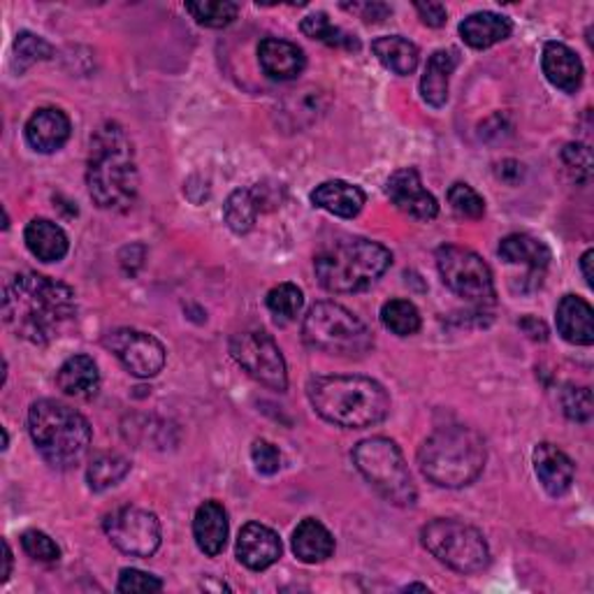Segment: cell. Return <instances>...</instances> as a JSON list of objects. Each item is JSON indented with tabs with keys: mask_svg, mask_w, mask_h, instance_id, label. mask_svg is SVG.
<instances>
[{
	"mask_svg": "<svg viewBox=\"0 0 594 594\" xmlns=\"http://www.w3.org/2000/svg\"><path fill=\"white\" fill-rule=\"evenodd\" d=\"M75 290L45 274H16L3 290V321L22 340L47 346L75 319Z\"/></svg>",
	"mask_w": 594,
	"mask_h": 594,
	"instance_id": "obj_1",
	"label": "cell"
},
{
	"mask_svg": "<svg viewBox=\"0 0 594 594\" xmlns=\"http://www.w3.org/2000/svg\"><path fill=\"white\" fill-rule=\"evenodd\" d=\"M87 184L91 201L110 212L128 209L140 186L135 151L126 130L107 122L91 137V151L87 163Z\"/></svg>",
	"mask_w": 594,
	"mask_h": 594,
	"instance_id": "obj_2",
	"label": "cell"
},
{
	"mask_svg": "<svg viewBox=\"0 0 594 594\" xmlns=\"http://www.w3.org/2000/svg\"><path fill=\"white\" fill-rule=\"evenodd\" d=\"M307 395L316 413L336 427L365 430L390 413L386 388L367 376H316Z\"/></svg>",
	"mask_w": 594,
	"mask_h": 594,
	"instance_id": "obj_3",
	"label": "cell"
},
{
	"mask_svg": "<svg viewBox=\"0 0 594 594\" xmlns=\"http://www.w3.org/2000/svg\"><path fill=\"white\" fill-rule=\"evenodd\" d=\"M488 448L481 434L465 425H448L432 432L419 448L423 477L439 488H465L481 477Z\"/></svg>",
	"mask_w": 594,
	"mask_h": 594,
	"instance_id": "obj_4",
	"label": "cell"
},
{
	"mask_svg": "<svg viewBox=\"0 0 594 594\" xmlns=\"http://www.w3.org/2000/svg\"><path fill=\"white\" fill-rule=\"evenodd\" d=\"M392 265V253L365 237H349L316 255L319 284L330 293H358L369 288Z\"/></svg>",
	"mask_w": 594,
	"mask_h": 594,
	"instance_id": "obj_5",
	"label": "cell"
},
{
	"mask_svg": "<svg viewBox=\"0 0 594 594\" xmlns=\"http://www.w3.org/2000/svg\"><path fill=\"white\" fill-rule=\"evenodd\" d=\"M28 432L43 460L56 469L77 465L91 446V425L84 415L54 400L31 407Z\"/></svg>",
	"mask_w": 594,
	"mask_h": 594,
	"instance_id": "obj_6",
	"label": "cell"
},
{
	"mask_svg": "<svg viewBox=\"0 0 594 594\" xmlns=\"http://www.w3.org/2000/svg\"><path fill=\"white\" fill-rule=\"evenodd\" d=\"M302 340L309 349L340 358H363L372 351L374 336L369 328L336 302H316L302 323Z\"/></svg>",
	"mask_w": 594,
	"mask_h": 594,
	"instance_id": "obj_7",
	"label": "cell"
},
{
	"mask_svg": "<svg viewBox=\"0 0 594 594\" xmlns=\"http://www.w3.org/2000/svg\"><path fill=\"white\" fill-rule=\"evenodd\" d=\"M353 462L365 481L395 506H413L419 492L411 479L400 446L386 437L361 442L353 450Z\"/></svg>",
	"mask_w": 594,
	"mask_h": 594,
	"instance_id": "obj_8",
	"label": "cell"
},
{
	"mask_svg": "<svg viewBox=\"0 0 594 594\" xmlns=\"http://www.w3.org/2000/svg\"><path fill=\"white\" fill-rule=\"evenodd\" d=\"M421 541L442 564L460 573L481 571L490 562V548L483 534L460 521L439 518L427 523L421 529Z\"/></svg>",
	"mask_w": 594,
	"mask_h": 594,
	"instance_id": "obj_9",
	"label": "cell"
},
{
	"mask_svg": "<svg viewBox=\"0 0 594 594\" xmlns=\"http://www.w3.org/2000/svg\"><path fill=\"white\" fill-rule=\"evenodd\" d=\"M437 267L444 284L462 300L477 302V305H492L494 297V282L492 272L486 265L479 253H473L462 247H439L437 249Z\"/></svg>",
	"mask_w": 594,
	"mask_h": 594,
	"instance_id": "obj_10",
	"label": "cell"
},
{
	"mask_svg": "<svg viewBox=\"0 0 594 594\" xmlns=\"http://www.w3.org/2000/svg\"><path fill=\"white\" fill-rule=\"evenodd\" d=\"M230 355L251 379L272 388H288V372L284 353L265 330H244L230 340Z\"/></svg>",
	"mask_w": 594,
	"mask_h": 594,
	"instance_id": "obj_11",
	"label": "cell"
},
{
	"mask_svg": "<svg viewBox=\"0 0 594 594\" xmlns=\"http://www.w3.org/2000/svg\"><path fill=\"white\" fill-rule=\"evenodd\" d=\"M103 527L110 541L133 558H151L161 546V523L145 509H116L105 518Z\"/></svg>",
	"mask_w": 594,
	"mask_h": 594,
	"instance_id": "obj_12",
	"label": "cell"
},
{
	"mask_svg": "<svg viewBox=\"0 0 594 594\" xmlns=\"http://www.w3.org/2000/svg\"><path fill=\"white\" fill-rule=\"evenodd\" d=\"M103 344L133 376H140V379H151L165 367V346L153 334L118 328L105 334Z\"/></svg>",
	"mask_w": 594,
	"mask_h": 594,
	"instance_id": "obj_13",
	"label": "cell"
},
{
	"mask_svg": "<svg viewBox=\"0 0 594 594\" xmlns=\"http://www.w3.org/2000/svg\"><path fill=\"white\" fill-rule=\"evenodd\" d=\"M386 193L390 197V203L407 216H411V219L415 221L437 219L439 214L437 197L423 186L419 170L402 168L398 172H392L386 184Z\"/></svg>",
	"mask_w": 594,
	"mask_h": 594,
	"instance_id": "obj_14",
	"label": "cell"
},
{
	"mask_svg": "<svg viewBox=\"0 0 594 594\" xmlns=\"http://www.w3.org/2000/svg\"><path fill=\"white\" fill-rule=\"evenodd\" d=\"M282 550L279 534L261 523L244 525L237 539V560L251 571H263L279 562Z\"/></svg>",
	"mask_w": 594,
	"mask_h": 594,
	"instance_id": "obj_15",
	"label": "cell"
},
{
	"mask_svg": "<svg viewBox=\"0 0 594 594\" xmlns=\"http://www.w3.org/2000/svg\"><path fill=\"white\" fill-rule=\"evenodd\" d=\"M70 118L64 110L43 107L26 124V140L39 153H54L70 140Z\"/></svg>",
	"mask_w": 594,
	"mask_h": 594,
	"instance_id": "obj_16",
	"label": "cell"
},
{
	"mask_svg": "<svg viewBox=\"0 0 594 594\" xmlns=\"http://www.w3.org/2000/svg\"><path fill=\"white\" fill-rule=\"evenodd\" d=\"M259 61L263 72L270 79H279V82H290L297 79L307 68L305 52L279 37H265L259 45Z\"/></svg>",
	"mask_w": 594,
	"mask_h": 594,
	"instance_id": "obj_17",
	"label": "cell"
},
{
	"mask_svg": "<svg viewBox=\"0 0 594 594\" xmlns=\"http://www.w3.org/2000/svg\"><path fill=\"white\" fill-rule=\"evenodd\" d=\"M534 471L550 498H562L576 477V467L569 455L552 444H539L534 448Z\"/></svg>",
	"mask_w": 594,
	"mask_h": 594,
	"instance_id": "obj_18",
	"label": "cell"
},
{
	"mask_svg": "<svg viewBox=\"0 0 594 594\" xmlns=\"http://www.w3.org/2000/svg\"><path fill=\"white\" fill-rule=\"evenodd\" d=\"M541 68L548 82L564 93H576L583 84V61L576 52L562 43H546Z\"/></svg>",
	"mask_w": 594,
	"mask_h": 594,
	"instance_id": "obj_19",
	"label": "cell"
},
{
	"mask_svg": "<svg viewBox=\"0 0 594 594\" xmlns=\"http://www.w3.org/2000/svg\"><path fill=\"white\" fill-rule=\"evenodd\" d=\"M228 513L219 502H205L203 506H197L193 537L207 558L221 556L228 544Z\"/></svg>",
	"mask_w": 594,
	"mask_h": 594,
	"instance_id": "obj_20",
	"label": "cell"
},
{
	"mask_svg": "<svg viewBox=\"0 0 594 594\" xmlns=\"http://www.w3.org/2000/svg\"><path fill=\"white\" fill-rule=\"evenodd\" d=\"M558 332L569 344L590 346L594 342V311L579 295H564L558 305Z\"/></svg>",
	"mask_w": 594,
	"mask_h": 594,
	"instance_id": "obj_21",
	"label": "cell"
},
{
	"mask_svg": "<svg viewBox=\"0 0 594 594\" xmlns=\"http://www.w3.org/2000/svg\"><path fill=\"white\" fill-rule=\"evenodd\" d=\"M458 64H460V54L455 49H439L430 56L423 79H421V95L430 107L439 110L448 103L450 75L455 72V68H458Z\"/></svg>",
	"mask_w": 594,
	"mask_h": 594,
	"instance_id": "obj_22",
	"label": "cell"
},
{
	"mask_svg": "<svg viewBox=\"0 0 594 594\" xmlns=\"http://www.w3.org/2000/svg\"><path fill=\"white\" fill-rule=\"evenodd\" d=\"M365 201L367 197L361 186H353L340 180L316 186V191L311 193V203L316 207L340 216V219H353V216H358L365 207Z\"/></svg>",
	"mask_w": 594,
	"mask_h": 594,
	"instance_id": "obj_23",
	"label": "cell"
},
{
	"mask_svg": "<svg viewBox=\"0 0 594 594\" xmlns=\"http://www.w3.org/2000/svg\"><path fill=\"white\" fill-rule=\"evenodd\" d=\"M56 386L70 398H93L101 388V372L91 355H72L56 372Z\"/></svg>",
	"mask_w": 594,
	"mask_h": 594,
	"instance_id": "obj_24",
	"label": "cell"
},
{
	"mask_svg": "<svg viewBox=\"0 0 594 594\" xmlns=\"http://www.w3.org/2000/svg\"><path fill=\"white\" fill-rule=\"evenodd\" d=\"M24 240H26L28 251L43 263L64 261L68 249H70L68 235L64 232V228L56 226L54 221H47V219H33L26 226Z\"/></svg>",
	"mask_w": 594,
	"mask_h": 594,
	"instance_id": "obj_25",
	"label": "cell"
},
{
	"mask_svg": "<svg viewBox=\"0 0 594 594\" xmlns=\"http://www.w3.org/2000/svg\"><path fill=\"white\" fill-rule=\"evenodd\" d=\"M293 552L305 564H319L332 558L334 539L330 529L316 518H307L293 532Z\"/></svg>",
	"mask_w": 594,
	"mask_h": 594,
	"instance_id": "obj_26",
	"label": "cell"
},
{
	"mask_svg": "<svg viewBox=\"0 0 594 594\" xmlns=\"http://www.w3.org/2000/svg\"><path fill=\"white\" fill-rule=\"evenodd\" d=\"M502 261L509 265H525L527 274H544L550 265V249L532 235H509L500 244Z\"/></svg>",
	"mask_w": 594,
	"mask_h": 594,
	"instance_id": "obj_27",
	"label": "cell"
},
{
	"mask_svg": "<svg viewBox=\"0 0 594 594\" xmlns=\"http://www.w3.org/2000/svg\"><path fill=\"white\" fill-rule=\"evenodd\" d=\"M511 31L509 19L494 12H477L460 24V35L471 49H490L492 45L504 43Z\"/></svg>",
	"mask_w": 594,
	"mask_h": 594,
	"instance_id": "obj_28",
	"label": "cell"
},
{
	"mask_svg": "<svg viewBox=\"0 0 594 594\" xmlns=\"http://www.w3.org/2000/svg\"><path fill=\"white\" fill-rule=\"evenodd\" d=\"M374 56L379 58L381 66H386L395 75H411L415 68H419V47L409 43L402 35H384L376 37L372 43Z\"/></svg>",
	"mask_w": 594,
	"mask_h": 594,
	"instance_id": "obj_29",
	"label": "cell"
},
{
	"mask_svg": "<svg viewBox=\"0 0 594 594\" xmlns=\"http://www.w3.org/2000/svg\"><path fill=\"white\" fill-rule=\"evenodd\" d=\"M261 209H263V203L259 197V191L237 189L230 193V197L226 201V207H224L226 224L232 232L247 235L255 226V219H259Z\"/></svg>",
	"mask_w": 594,
	"mask_h": 594,
	"instance_id": "obj_30",
	"label": "cell"
},
{
	"mask_svg": "<svg viewBox=\"0 0 594 594\" xmlns=\"http://www.w3.org/2000/svg\"><path fill=\"white\" fill-rule=\"evenodd\" d=\"M302 33L311 39H319V43L336 49H346V52H358L361 49V39L353 33H346L344 28L334 26L330 22V16L325 12H313L302 19L300 24Z\"/></svg>",
	"mask_w": 594,
	"mask_h": 594,
	"instance_id": "obj_31",
	"label": "cell"
},
{
	"mask_svg": "<svg viewBox=\"0 0 594 594\" xmlns=\"http://www.w3.org/2000/svg\"><path fill=\"white\" fill-rule=\"evenodd\" d=\"M130 471L128 458L118 453H101L95 455L87 469V481L93 492H103L114 488L116 483H122Z\"/></svg>",
	"mask_w": 594,
	"mask_h": 594,
	"instance_id": "obj_32",
	"label": "cell"
},
{
	"mask_svg": "<svg viewBox=\"0 0 594 594\" xmlns=\"http://www.w3.org/2000/svg\"><path fill=\"white\" fill-rule=\"evenodd\" d=\"M381 323L398 336H411L421 330V311L409 300H388L381 307Z\"/></svg>",
	"mask_w": 594,
	"mask_h": 594,
	"instance_id": "obj_33",
	"label": "cell"
},
{
	"mask_svg": "<svg viewBox=\"0 0 594 594\" xmlns=\"http://www.w3.org/2000/svg\"><path fill=\"white\" fill-rule=\"evenodd\" d=\"M186 12L201 26L226 28L240 14V5L230 3V0H203V3H186Z\"/></svg>",
	"mask_w": 594,
	"mask_h": 594,
	"instance_id": "obj_34",
	"label": "cell"
},
{
	"mask_svg": "<svg viewBox=\"0 0 594 594\" xmlns=\"http://www.w3.org/2000/svg\"><path fill=\"white\" fill-rule=\"evenodd\" d=\"M305 305V295L295 284H282L267 293V309L276 319V323H290L297 319Z\"/></svg>",
	"mask_w": 594,
	"mask_h": 594,
	"instance_id": "obj_35",
	"label": "cell"
},
{
	"mask_svg": "<svg viewBox=\"0 0 594 594\" xmlns=\"http://www.w3.org/2000/svg\"><path fill=\"white\" fill-rule=\"evenodd\" d=\"M54 56V47L47 43L45 37H39L35 33H19L14 39V61L19 72L28 70L31 66L39 64V61H49Z\"/></svg>",
	"mask_w": 594,
	"mask_h": 594,
	"instance_id": "obj_36",
	"label": "cell"
},
{
	"mask_svg": "<svg viewBox=\"0 0 594 594\" xmlns=\"http://www.w3.org/2000/svg\"><path fill=\"white\" fill-rule=\"evenodd\" d=\"M450 209L460 216V219L479 221L486 214V201L467 184H453L448 191Z\"/></svg>",
	"mask_w": 594,
	"mask_h": 594,
	"instance_id": "obj_37",
	"label": "cell"
},
{
	"mask_svg": "<svg viewBox=\"0 0 594 594\" xmlns=\"http://www.w3.org/2000/svg\"><path fill=\"white\" fill-rule=\"evenodd\" d=\"M321 98H323L321 91H302L300 95H295V103H300V107L288 101L284 107V114L290 118V128H305L302 116H307V124H313L323 112Z\"/></svg>",
	"mask_w": 594,
	"mask_h": 594,
	"instance_id": "obj_38",
	"label": "cell"
},
{
	"mask_svg": "<svg viewBox=\"0 0 594 594\" xmlns=\"http://www.w3.org/2000/svg\"><path fill=\"white\" fill-rule=\"evenodd\" d=\"M22 546L26 550V556H31L37 562H56L61 558V548L54 544L52 537H47L45 532L28 529L22 534Z\"/></svg>",
	"mask_w": 594,
	"mask_h": 594,
	"instance_id": "obj_39",
	"label": "cell"
},
{
	"mask_svg": "<svg viewBox=\"0 0 594 594\" xmlns=\"http://www.w3.org/2000/svg\"><path fill=\"white\" fill-rule=\"evenodd\" d=\"M562 407L564 413L571 421L576 423H587L592 419V392L590 388H576L569 386L562 395Z\"/></svg>",
	"mask_w": 594,
	"mask_h": 594,
	"instance_id": "obj_40",
	"label": "cell"
},
{
	"mask_svg": "<svg viewBox=\"0 0 594 594\" xmlns=\"http://www.w3.org/2000/svg\"><path fill=\"white\" fill-rule=\"evenodd\" d=\"M116 590L118 592H161L163 581L140 569H122V573H118Z\"/></svg>",
	"mask_w": 594,
	"mask_h": 594,
	"instance_id": "obj_41",
	"label": "cell"
},
{
	"mask_svg": "<svg viewBox=\"0 0 594 594\" xmlns=\"http://www.w3.org/2000/svg\"><path fill=\"white\" fill-rule=\"evenodd\" d=\"M251 460H253L255 469H259L261 473H265V477H272V473H276V471L282 469V453L276 450V446H272L265 439L253 442V446H251Z\"/></svg>",
	"mask_w": 594,
	"mask_h": 594,
	"instance_id": "obj_42",
	"label": "cell"
},
{
	"mask_svg": "<svg viewBox=\"0 0 594 594\" xmlns=\"http://www.w3.org/2000/svg\"><path fill=\"white\" fill-rule=\"evenodd\" d=\"M562 161L564 165L576 174L579 182H587L590 174H592V156H590V149L585 145H569L564 151H562Z\"/></svg>",
	"mask_w": 594,
	"mask_h": 594,
	"instance_id": "obj_43",
	"label": "cell"
},
{
	"mask_svg": "<svg viewBox=\"0 0 594 594\" xmlns=\"http://www.w3.org/2000/svg\"><path fill=\"white\" fill-rule=\"evenodd\" d=\"M342 8L353 14H358L367 24H381L388 14H392V8L386 3H353V5H342Z\"/></svg>",
	"mask_w": 594,
	"mask_h": 594,
	"instance_id": "obj_44",
	"label": "cell"
},
{
	"mask_svg": "<svg viewBox=\"0 0 594 594\" xmlns=\"http://www.w3.org/2000/svg\"><path fill=\"white\" fill-rule=\"evenodd\" d=\"M415 12L421 14L423 24L430 28H442L448 22V12L442 3H415Z\"/></svg>",
	"mask_w": 594,
	"mask_h": 594,
	"instance_id": "obj_45",
	"label": "cell"
},
{
	"mask_svg": "<svg viewBox=\"0 0 594 594\" xmlns=\"http://www.w3.org/2000/svg\"><path fill=\"white\" fill-rule=\"evenodd\" d=\"M521 328L532 336V340H541V342L548 340V328L539 319H534V316H527V319H523Z\"/></svg>",
	"mask_w": 594,
	"mask_h": 594,
	"instance_id": "obj_46",
	"label": "cell"
},
{
	"mask_svg": "<svg viewBox=\"0 0 594 594\" xmlns=\"http://www.w3.org/2000/svg\"><path fill=\"white\" fill-rule=\"evenodd\" d=\"M511 172L516 174L518 180H521V176H523V165H521V163H516V161H504V163L500 165V176H502V180L511 182Z\"/></svg>",
	"mask_w": 594,
	"mask_h": 594,
	"instance_id": "obj_47",
	"label": "cell"
},
{
	"mask_svg": "<svg viewBox=\"0 0 594 594\" xmlns=\"http://www.w3.org/2000/svg\"><path fill=\"white\" fill-rule=\"evenodd\" d=\"M592 259H594V251L592 249L585 251L583 259H581V270H583V276H585V284L587 286H592V279H594V276H592Z\"/></svg>",
	"mask_w": 594,
	"mask_h": 594,
	"instance_id": "obj_48",
	"label": "cell"
},
{
	"mask_svg": "<svg viewBox=\"0 0 594 594\" xmlns=\"http://www.w3.org/2000/svg\"><path fill=\"white\" fill-rule=\"evenodd\" d=\"M3 548H5V569H3V579H0V581H8L10 579V573H12V550H10V544L8 541H3Z\"/></svg>",
	"mask_w": 594,
	"mask_h": 594,
	"instance_id": "obj_49",
	"label": "cell"
},
{
	"mask_svg": "<svg viewBox=\"0 0 594 594\" xmlns=\"http://www.w3.org/2000/svg\"><path fill=\"white\" fill-rule=\"evenodd\" d=\"M404 590H407V592H411V590H423V592H427V585H419V583H413V585H407Z\"/></svg>",
	"mask_w": 594,
	"mask_h": 594,
	"instance_id": "obj_50",
	"label": "cell"
}]
</instances>
